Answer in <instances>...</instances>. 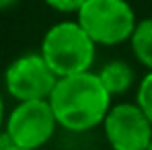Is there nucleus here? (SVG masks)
Segmentation results:
<instances>
[{
	"mask_svg": "<svg viewBox=\"0 0 152 150\" xmlns=\"http://www.w3.org/2000/svg\"><path fill=\"white\" fill-rule=\"evenodd\" d=\"M10 150H35V148H25V146H17V144H12V148Z\"/></svg>",
	"mask_w": 152,
	"mask_h": 150,
	"instance_id": "ddd939ff",
	"label": "nucleus"
},
{
	"mask_svg": "<svg viewBox=\"0 0 152 150\" xmlns=\"http://www.w3.org/2000/svg\"><path fill=\"white\" fill-rule=\"evenodd\" d=\"M12 140H10V136L6 134V130H0V150H10L12 148Z\"/></svg>",
	"mask_w": 152,
	"mask_h": 150,
	"instance_id": "9b49d317",
	"label": "nucleus"
},
{
	"mask_svg": "<svg viewBox=\"0 0 152 150\" xmlns=\"http://www.w3.org/2000/svg\"><path fill=\"white\" fill-rule=\"evenodd\" d=\"M148 150H152V142H150V148H148Z\"/></svg>",
	"mask_w": 152,
	"mask_h": 150,
	"instance_id": "4468645a",
	"label": "nucleus"
},
{
	"mask_svg": "<svg viewBox=\"0 0 152 150\" xmlns=\"http://www.w3.org/2000/svg\"><path fill=\"white\" fill-rule=\"evenodd\" d=\"M56 82L58 76L53 74L41 53L19 56L4 72V86L17 103L50 99Z\"/></svg>",
	"mask_w": 152,
	"mask_h": 150,
	"instance_id": "423d86ee",
	"label": "nucleus"
},
{
	"mask_svg": "<svg viewBox=\"0 0 152 150\" xmlns=\"http://www.w3.org/2000/svg\"><path fill=\"white\" fill-rule=\"evenodd\" d=\"M4 124H6V113H4V101L0 95V130H4Z\"/></svg>",
	"mask_w": 152,
	"mask_h": 150,
	"instance_id": "f8f14e48",
	"label": "nucleus"
},
{
	"mask_svg": "<svg viewBox=\"0 0 152 150\" xmlns=\"http://www.w3.org/2000/svg\"><path fill=\"white\" fill-rule=\"evenodd\" d=\"M43 2L58 12H74L76 15L86 0H43Z\"/></svg>",
	"mask_w": 152,
	"mask_h": 150,
	"instance_id": "9d476101",
	"label": "nucleus"
},
{
	"mask_svg": "<svg viewBox=\"0 0 152 150\" xmlns=\"http://www.w3.org/2000/svg\"><path fill=\"white\" fill-rule=\"evenodd\" d=\"M101 82L105 84V89L109 91L111 97L124 95L134 86V68L124 62V60H111L107 64H103L101 70L97 72Z\"/></svg>",
	"mask_w": 152,
	"mask_h": 150,
	"instance_id": "0eeeda50",
	"label": "nucleus"
},
{
	"mask_svg": "<svg viewBox=\"0 0 152 150\" xmlns=\"http://www.w3.org/2000/svg\"><path fill=\"white\" fill-rule=\"evenodd\" d=\"M39 53L53 70V74L62 78L91 70L95 64L97 43L88 37V33L76 19L60 21L45 31Z\"/></svg>",
	"mask_w": 152,
	"mask_h": 150,
	"instance_id": "f03ea898",
	"label": "nucleus"
},
{
	"mask_svg": "<svg viewBox=\"0 0 152 150\" xmlns=\"http://www.w3.org/2000/svg\"><path fill=\"white\" fill-rule=\"evenodd\" d=\"M103 134L111 150H148L152 121L138 103H115L103 121Z\"/></svg>",
	"mask_w": 152,
	"mask_h": 150,
	"instance_id": "39448f33",
	"label": "nucleus"
},
{
	"mask_svg": "<svg viewBox=\"0 0 152 150\" xmlns=\"http://www.w3.org/2000/svg\"><path fill=\"white\" fill-rule=\"evenodd\" d=\"M111 99L99 74L86 70L58 78L48 101L62 130L82 134L103 125L113 105Z\"/></svg>",
	"mask_w": 152,
	"mask_h": 150,
	"instance_id": "f257e3e1",
	"label": "nucleus"
},
{
	"mask_svg": "<svg viewBox=\"0 0 152 150\" xmlns=\"http://www.w3.org/2000/svg\"><path fill=\"white\" fill-rule=\"evenodd\" d=\"M76 21L97 45L105 48L129 41L138 25L127 0H86L76 12Z\"/></svg>",
	"mask_w": 152,
	"mask_h": 150,
	"instance_id": "7ed1b4c3",
	"label": "nucleus"
},
{
	"mask_svg": "<svg viewBox=\"0 0 152 150\" xmlns=\"http://www.w3.org/2000/svg\"><path fill=\"white\" fill-rule=\"evenodd\" d=\"M136 103L138 107L146 113V117L152 121V70H148L142 76L136 89Z\"/></svg>",
	"mask_w": 152,
	"mask_h": 150,
	"instance_id": "1a4fd4ad",
	"label": "nucleus"
},
{
	"mask_svg": "<svg viewBox=\"0 0 152 150\" xmlns=\"http://www.w3.org/2000/svg\"><path fill=\"white\" fill-rule=\"evenodd\" d=\"M129 45H132L134 58L146 70H152V17L138 21V25L129 37Z\"/></svg>",
	"mask_w": 152,
	"mask_h": 150,
	"instance_id": "6e6552de",
	"label": "nucleus"
},
{
	"mask_svg": "<svg viewBox=\"0 0 152 150\" xmlns=\"http://www.w3.org/2000/svg\"><path fill=\"white\" fill-rule=\"evenodd\" d=\"M60 125L48 99L21 101L8 113L4 130L17 146L39 150L53 138Z\"/></svg>",
	"mask_w": 152,
	"mask_h": 150,
	"instance_id": "20e7f679",
	"label": "nucleus"
}]
</instances>
